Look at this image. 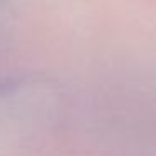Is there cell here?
<instances>
[{
    "label": "cell",
    "mask_w": 156,
    "mask_h": 156,
    "mask_svg": "<svg viewBox=\"0 0 156 156\" xmlns=\"http://www.w3.org/2000/svg\"><path fill=\"white\" fill-rule=\"evenodd\" d=\"M10 30V10L5 0H0V44L7 39Z\"/></svg>",
    "instance_id": "1"
}]
</instances>
